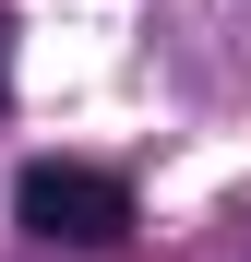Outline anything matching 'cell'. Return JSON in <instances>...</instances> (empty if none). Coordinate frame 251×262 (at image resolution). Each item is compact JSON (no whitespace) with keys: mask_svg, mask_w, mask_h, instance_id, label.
Wrapping results in <instances>:
<instances>
[{"mask_svg":"<svg viewBox=\"0 0 251 262\" xmlns=\"http://www.w3.org/2000/svg\"><path fill=\"white\" fill-rule=\"evenodd\" d=\"M12 214H24V238H48V250L132 238V191H120L108 167H72V155H36L24 179H12Z\"/></svg>","mask_w":251,"mask_h":262,"instance_id":"1","label":"cell"}]
</instances>
